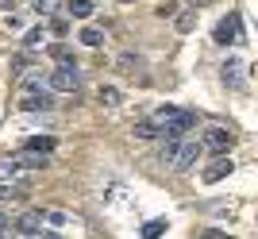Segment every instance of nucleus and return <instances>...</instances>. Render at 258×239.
Masks as SVG:
<instances>
[{"label": "nucleus", "instance_id": "6e6552de", "mask_svg": "<svg viewBox=\"0 0 258 239\" xmlns=\"http://www.w3.org/2000/svg\"><path fill=\"white\" fill-rule=\"evenodd\" d=\"M231 170H235V162H231L227 154H220V158H212V162L201 170V177H205L208 185H216V182H224V177H231Z\"/></svg>", "mask_w": 258, "mask_h": 239}, {"label": "nucleus", "instance_id": "f8f14e48", "mask_svg": "<svg viewBox=\"0 0 258 239\" xmlns=\"http://www.w3.org/2000/svg\"><path fill=\"white\" fill-rule=\"evenodd\" d=\"M93 12H97L93 0H66V16L70 20H93Z\"/></svg>", "mask_w": 258, "mask_h": 239}, {"label": "nucleus", "instance_id": "1a4fd4ad", "mask_svg": "<svg viewBox=\"0 0 258 239\" xmlns=\"http://www.w3.org/2000/svg\"><path fill=\"white\" fill-rule=\"evenodd\" d=\"M16 228H20L27 239L39 235V231H46V224H43V208H31V212H23V216L16 220Z\"/></svg>", "mask_w": 258, "mask_h": 239}, {"label": "nucleus", "instance_id": "412c9836", "mask_svg": "<svg viewBox=\"0 0 258 239\" xmlns=\"http://www.w3.org/2000/svg\"><path fill=\"white\" fill-rule=\"evenodd\" d=\"M162 231H166V220H147L143 224V239H158Z\"/></svg>", "mask_w": 258, "mask_h": 239}, {"label": "nucleus", "instance_id": "423d86ee", "mask_svg": "<svg viewBox=\"0 0 258 239\" xmlns=\"http://www.w3.org/2000/svg\"><path fill=\"white\" fill-rule=\"evenodd\" d=\"M231 143H235V135H231V128H224V124H208L205 135H201V147L205 151H231Z\"/></svg>", "mask_w": 258, "mask_h": 239}, {"label": "nucleus", "instance_id": "c85d7f7f", "mask_svg": "<svg viewBox=\"0 0 258 239\" xmlns=\"http://www.w3.org/2000/svg\"><path fill=\"white\" fill-rule=\"evenodd\" d=\"M193 4H197V8H201V4H208V0H193Z\"/></svg>", "mask_w": 258, "mask_h": 239}, {"label": "nucleus", "instance_id": "20e7f679", "mask_svg": "<svg viewBox=\"0 0 258 239\" xmlns=\"http://www.w3.org/2000/svg\"><path fill=\"white\" fill-rule=\"evenodd\" d=\"M46 89H54V93H77V89H81V70H77V62H58L50 70V77H46Z\"/></svg>", "mask_w": 258, "mask_h": 239}, {"label": "nucleus", "instance_id": "6ab92c4d", "mask_svg": "<svg viewBox=\"0 0 258 239\" xmlns=\"http://www.w3.org/2000/svg\"><path fill=\"white\" fill-rule=\"evenodd\" d=\"M119 70H123V74H139V70H143V58L139 54H119Z\"/></svg>", "mask_w": 258, "mask_h": 239}, {"label": "nucleus", "instance_id": "393cba45", "mask_svg": "<svg viewBox=\"0 0 258 239\" xmlns=\"http://www.w3.org/2000/svg\"><path fill=\"white\" fill-rule=\"evenodd\" d=\"M205 239H235V235H227V231H216V228H205Z\"/></svg>", "mask_w": 258, "mask_h": 239}, {"label": "nucleus", "instance_id": "5701e85b", "mask_svg": "<svg viewBox=\"0 0 258 239\" xmlns=\"http://www.w3.org/2000/svg\"><path fill=\"white\" fill-rule=\"evenodd\" d=\"M43 39H46V27H31L23 43H27V46H39V43H43Z\"/></svg>", "mask_w": 258, "mask_h": 239}, {"label": "nucleus", "instance_id": "ddd939ff", "mask_svg": "<svg viewBox=\"0 0 258 239\" xmlns=\"http://www.w3.org/2000/svg\"><path fill=\"white\" fill-rule=\"evenodd\" d=\"M97 100H100V104H104V108H119V104H123V93H119L116 85H100Z\"/></svg>", "mask_w": 258, "mask_h": 239}, {"label": "nucleus", "instance_id": "0eeeda50", "mask_svg": "<svg viewBox=\"0 0 258 239\" xmlns=\"http://www.w3.org/2000/svg\"><path fill=\"white\" fill-rule=\"evenodd\" d=\"M220 77H224V85L235 89V93H243V89H247V66L239 62V58H227V62L220 66Z\"/></svg>", "mask_w": 258, "mask_h": 239}, {"label": "nucleus", "instance_id": "aec40b11", "mask_svg": "<svg viewBox=\"0 0 258 239\" xmlns=\"http://www.w3.org/2000/svg\"><path fill=\"white\" fill-rule=\"evenodd\" d=\"M131 131H135V139H154V135H158V128H154L151 119H139Z\"/></svg>", "mask_w": 258, "mask_h": 239}, {"label": "nucleus", "instance_id": "9b49d317", "mask_svg": "<svg viewBox=\"0 0 258 239\" xmlns=\"http://www.w3.org/2000/svg\"><path fill=\"white\" fill-rule=\"evenodd\" d=\"M16 166H20V170H46V166H50V154L46 151H23L20 158H16Z\"/></svg>", "mask_w": 258, "mask_h": 239}, {"label": "nucleus", "instance_id": "4468645a", "mask_svg": "<svg viewBox=\"0 0 258 239\" xmlns=\"http://www.w3.org/2000/svg\"><path fill=\"white\" fill-rule=\"evenodd\" d=\"M23 197H27V189L16 185V177H12V182H0V201H23Z\"/></svg>", "mask_w": 258, "mask_h": 239}, {"label": "nucleus", "instance_id": "f03ea898", "mask_svg": "<svg viewBox=\"0 0 258 239\" xmlns=\"http://www.w3.org/2000/svg\"><path fill=\"white\" fill-rule=\"evenodd\" d=\"M201 154H205L201 139H166L162 143V162H170L173 170H181V174L201 162Z\"/></svg>", "mask_w": 258, "mask_h": 239}, {"label": "nucleus", "instance_id": "bb28decb", "mask_svg": "<svg viewBox=\"0 0 258 239\" xmlns=\"http://www.w3.org/2000/svg\"><path fill=\"white\" fill-rule=\"evenodd\" d=\"M0 8H4V12H12V8H16V0H0Z\"/></svg>", "mask_w": 258, "mask_h": 239}, {"label": "nucleus", "instance_id": "7ed1b4c3", "mask_svg": "<svg viewBox=\"0 0 258 239\" xmlns=\"http://www.w3.org/2000/svg\"><path fill=\"white\" fill-rule=\"evenodd\" d=\"M16 108L20 112H50L54 108V89L43 85V77H27L16 97Z\"/></svg>", "mask_w": 258, "mask_h": 239}, {"label": "nucleus", "instance_id": "4be33fe9", "mask_svg": "<svg viewBox=\"0 0 258 239\" xmlns=\"http://www.w3.org/2000/svg\"><path fill=\"white\" fill-rule=\"evenodd\" d=\"M31 8L39 12V16H50V12L58 8V0H31Z\"/></svg>", "mask_w": 258, "mask_h": 239}, {"label": "nucleus", "instance_id": "9d476101", "mask_svg": "<svg viewBox=\"0 0 258 239\" xmlns=\"http://www.w3.org/2000/svg\"><path fill=\"white\" fill-rule=\"evenodd\" d=\"M43 224L46 228H70V224H81V220L66 208H43Z\"/></svg>", "mask_w": 258, "mask_h": 239}, {"label": "nucleus", "instance_id": "cd10ccee", "mask_svg": "<svg viewBox=\"0 0 258 239\" xmlns=\"http://www.w3.org/2000/svg\"><path fill=\"white\" fill-rule=\"evenodd\" d=\"M31 239H58V235H50V231H39V235H31Z\"/></svg>", "mask_w": 258, "mask_h": 239}, {"label": "nucleus", "instance_id": "2eb2a0df", "mask_svg": "<svg viewBox=\"0 0 258 239\" xmlns=\"http://www.w3.org/2000/svg\"><path fill=\"white\" fill-rule=\"evenodd\" d=\"M23 151H54V135H31V139L23 143Z\"/></svg>", "mask_w": 258, "mask_h": 239}, {"label": "nucleus", "instance_id": "c756f323", "mask_svg": "<svg viewBox=\"0 0 258 239\" xmlns=\"http://www.w3.org/2000/svg\"><path fill=\"white\" fill-rule=\"evenodd\" d=\"M4 224H8V220H4V216H0V231H4Z\"/></svg>", "mask_w": 258, "mask_h": 239}, {"label": "nucleus", "instance_id": "b1692460", "mask_svg": "<svg viewBox=\"0 0 258 239\" xmlns=\"http://www.w3.org/2000/svg\"><path fill=\"white\" fill-rule=\"evenodd\" d=\"M154 12H158L162 20H173V16H177V4H170V0H166V4H158Z\"/></svg>", "mask_w": 258, "mask_h": 239}, {"label": "nucleus", "instance_id": "39448f33", "mask_svg": "<svg viewBox=\"0 0 258 239\" xmlns=\"http://www.w3.org/2000/svg\"><path fill=\"white\" fill-rule=\"evenodd\" d=\"M212 39H216L220 46H227V43H247V31H243V16H239V12H227L224 20L216 23Z\"/></svg>", "mask_w": 258, "mask_h": 239}, {"label": "nucleus", "instance_id": "dca6fc26", "mask_svg": "<svg viewBox=\"0 0 258 239\" xmlns=\"http://www.w3.org/2000/svg\"><path fill=\"white\" fill-rule=\"evenodd\" d=\"M173 23H177V31L181 35H189L197 27V12H177V16H173Z\"/></svg>", "mask_w": 258, "mask_h": 239}, {"label": "nucleus", "instance_id": "a211bd4d", "mask_svg": "<svg viewBox=\"0 0 258 239\" xmlns=\"http://www.w3.org/2000/svg\"><path fill=\"white\" fill-rule=\"evenodd\" d=\"M77 39H81L85 46H100V43H104V31H100V27H81Z\"/></svg>", "mask_w": 258, "mask_h": 239}, {"label": "nucleus", "instance_id": "f3484780", "mask_svg": "<svg viewBox=\"0 0 258 239\" xmlns=\"http://www.w3.org/2000/svg\"><path fill=\"white\" fill-rule=\"evenodd\" d=\"M46 54H50L54 62H74V50H70L66 43H50V46H46Z\"/></svg>", "mask_w": 258, "mask_h": 239}, {"label": "nucleus", "instance_id": "f257e3e1", "mask_svg": "<svg viewBox=\"0 0 258 239\" xmlns=\"http://www.w3.org/2000/svg\"><path fill=\"white\" fill-rule=\"evenodd\" d=\"M151 124L158 128L162 139H185V131L197 124V116L185 112V108H177V104H162V108H154Z\"/></svg>", "mask_w": 258, "mask_h": 239}, {"label": "nucleus", "instance_id": "a878e982", "mask_svg": "<svg viewBox=\"0 0 258 239\" xmlns=\"http://www.w3.org/2000/svg\"><path fill=\"white\" fill-rule=\"evenodd\" d=\"M50 31H54V35H66L70 27H66V20H54V23H50Z\"/></svg>", "mask_w": 258, "mask_h": 239}]
</instances>
